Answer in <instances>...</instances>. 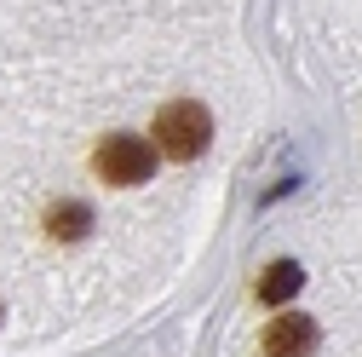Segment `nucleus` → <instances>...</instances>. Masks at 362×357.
Returning a JSON list of instances; mask_svg holds the SVG:
<instances>
[{
  "label": "nucleus",
  "mask_w": 362,
  "mask_h": 357,
  "mask_svg": "<svg viewBox=\"0 0 362 357\" xmlns=\"http://www.w3.org/2000/svg\"><path fill=\"white\" fill-rule=\"evenodd\" d=\"M213 139V115L196 104V98H173L161 115H156V156L167 162H196Z\"/></svg>",
  "instance_id": "f257e3e1"
},
{
  "label": "nucleus",
  "mask_w": 362,
  "mask_h": 357,
  "mask_svg": "<svg viewBox=\"0 0 362 357\" xmlns=\"http://www.w3.org/2000/svg\"><path fill=\"white\" fill-rule=\"evenodd\" d=\"M93 167H98L104 185H144L156 173V144L139 139V132H110L93 156Z\"/></svg>",
  "instance_id": "f03ea898"
},
{
  "label": "nucleus",
  "mask_w": 362,
  "mask_h": 357,
  "mask_svg": "<svg viewBox=\"0 0 362 357\" xmlns=\"http://www.w3.org/2000/svg\"><path fill=\"white\" fill-rule=\"evenodd\" d=\"M264 351L270 357H310L316 351V323L305 311H276L270 329H264Z\"/></svg>",
  "instance_id": "7ed1b4c3"
},
{
  "label": "nucleus",
  "mask_w": 362,
  "mask_h": 357,
  "mask_svg": "<svg viewBox=\"0 0 362 357\" xmlns=\"http://www.w3.org/2000/svg\"><path fill=\"white\" fill-rule=\"evenodd\" d=\"M299 288H305V271H299L293 259H276V265H264V277H259V300H264V305H288Z\"/></svg>",
  "instance_id": "20e7f679"
},
{
  "label": "nucleus",
  "mask_w": 362,
  "mask_h": 357,
  "mask_svg": "<svg viewBox=\"0 0 362 357\" xmlns=\"http://www.w3.org/2000/svg\"><path fill=\"white\" fill-rule=\"evenodd\" d=\"M47 231H52L58 242H81L86 231H93V208H86V202H58V208L47 213Z\"/></svg>",
  "instance_id": "39448f33"
}]
</instances>
